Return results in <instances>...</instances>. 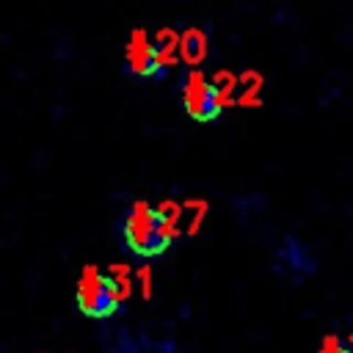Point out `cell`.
Segmentation results:
<instances>
[{"mask_svg":"<svg viewBox=\"0 0 353 353\" xmlns=\"http://www.w3.org/2000/svg\"><path fill=\"white\" fill-rule=\"evenodd\" d=\"M124 248L138 259H154L171 248L174 221L149 201H132L119 223Z\"/></svg>","mask_w":353,"mask_h":353,"instance_id":"6da1fadb","label":"cell"},{"mask_svg":"<svg viewBox=\"0 0 353 353\" xmlns=\"http://www.w3.org/2000/svg\"><path fill=\"white\" fill-rule=\"evenodd\" d=\"M74 301H77V309L91 317V320H108L113 317L119 309H121V287L113 276L102 273L99 268L88 265L80 279H77V290H74Z\"/></svg>","mask_w":353,"mask_h":353,"instance_id":"7a4b0ae2","label":"cell"},{"mask_svg":"<svg viewBox=\"0 0 353 353\" xmlns=\"http://www.w3.org/2000/svg\"><path fill=\"white\" fill-rule=\"evenodd\" d=\"M179 102H182V110L199 124H212L223 113L221 88L207 74H201L199 69L182 72V77H179Z\"/></svg>","mask_w":353,"mask_h":353,"instance_id":"3957f363","label":"cell"},{"mask_svg":"<svg viewBox=\"0 0 353 353\" xmlns=\"http://www.w3.org/2000/svg\"><path fill=\"white\" fill-rule=\"evenodd\" d=\"M124 69L127 74L138 80H163L168 74L160 47L152 41V36L141 28H135L124 47Z\"/></svg>","mask_w":353,"mask_h":353,"instance_id":"277c9868","label":"cell"},{"mask_svg":"<svg viewBox=\"0 0 353 353\" xmlns=\"http://www.w3.org/2000/svg\"><path fill=\"white\" fill-rule=\"evenodd\" d=\"M273 256H276V268H279L290 281H295V284L312 279V276L317 273V265H320L314 248L306 245V243H303L301 237H295V234H284L281 243L276 245Z\"/></svg>","mask_w":353,"mask_h":353,"instance_id":"5b68a950","label":"cell"},{"mask_svg":"<svg viewBox=\"0 0 353 353\" xmlns=\"http://www.w3.org/2000/svg\"><path fill=\"white\" fill-rule=\"evenodd\" d=\"M105 353H182V347L163 334L141 331V328H121L110 336Z\"/></svg>","mask_w":353,"mask_h":353,"instance_id":"8992f818","label":"cell"},{"mask_svg":"<svg viewBox=\"0 0 353 353\" xmlns=\"http://www.w3.org/2000/svg\"><path fill=\"white\" fill-rule=\"evenodd\" d=\"M182 50H185V58L188 61H201L204 58V39H201V33H196V30L185 33Z\"/></svg>","mask_w":353,"mask_h":353,"instance_id":"52a82bcc","label":"cell"},{"mask_svg":"<svg viewBox=\"0 0 353 353\" xmlns=\"http://www.w3.org/2000/svg\"><path fill=\"white\" fill-rule=\"evenodd\" d=\"M317 353H353V339H342V336L331 334L320 342Z\"/></svg>","mask_w":353,"mask_h":353,"instance_id":"ba28073f","label":"cell"}]
</instances>
